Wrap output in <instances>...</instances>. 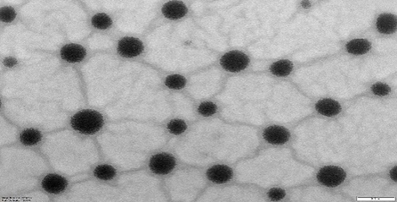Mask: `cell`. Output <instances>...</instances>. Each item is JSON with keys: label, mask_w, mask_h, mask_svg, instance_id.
Returning <instances> with one entry per match:
<instances>
[{"label": "cell", "mask_w": 397, "mask_h": 202, "mask_svg": "<svg viewBox=\"0 0 397 202\" xmlns=\"http://www.w3.org/2000/svg\"><path fill=\"white\" fill-rule=\"evenodd\" d=\"M4 64L7 67H9V68H12V67L15 66L17 64V61L13 59V58H7L4 61Z\"/></svg>", "instance_id": "obj_24"}, {"label": "cell", "mask_w": 397, "mask_h": 202, "mask_svg": "<svg viewBox=\"0 0 397 202\" xmlns=\"http://www.w3.org/2000/svg\"><path fill=\"white\" fill-rule=\"evenodd\" d=\"M143 45L138 39L134 38H122L119 40L117 51L121 56L126 58H133L139 56L143 51Z\"/></svg>", "instance_id": "obj_5"}, {"label": "cell", "mask_w": 397, "mask_h": 202, "mask_svg": "<svg viewBox=\"0 0 397 202\" xmlns=\"http://www.w3.org/2000/svg\"><path fill=\"white\" fill-rule=\"evenodd\" d=\"M175 166V158L171 154L159 153L151 157V171L158 175H166L173 171Z\"/></svg>", "instance_id": "obj_4"}, {"label": "cell", "mask_w": 397, "mask_h": 202, "mask_svg": "<svg viewBox=\"0 0 397 202\" xmlns=\"http://www.w3.org/2000/svg\"><path fill=\"white\" fill-rule=\"evenodd\" d=\"M293 63L288 60H281L274 63L270 67V71L277 77H286L293 70Z\"/></svg>", "instance_id": "obj_14"}, {"label": "cell", "mask_w": 397, "mask_h": 202, "mask_svg": "<svg viewBox=\"0 0 397 202\" xmlns=\"http://www.w3.org/2000/svg\"><path fill=\"white\" fill-rule=\"evenodd\" d=\"M346 178V173L338 166H328L321 168L317 174L318 181L326 187H334L340 185Z\"/></svg>", "instance_id": "obj_2"}, {"label": "cell", "mask_w": 397, "mask_h": 202, "mask_svg": "<svg viewBox=\"0 0 397 202\" xmlns=\"http://www.w3.org/2000/svg\"><path fill=\"white\" fill-rule=\"evenodd\" d=\"M94 174L96 178L101 180H110L115 176L116 171L110 165H100L95 168Z\"/></svg>", "instance_id": "obj_16"}, {"label": "cell", "mask_w": 397, "mask_h": 202, "mask_svg": "<svg viewBox=\"0 0 397 202\" xmlns=\"http://www.w3.org/2000/svg\"><path fill=\"white\" fill-rule=\"evenodd\" d=\"M396 17L391 14H382L377 19V31L382 34H392L396 30Z\"/></svg>", "instance_id": "obj_12"}, {"label": "cell", "mask_w": 397, "mask_h": 202, "mask_svg": "<svg viewBox=\"0 0 397 202\" xmlns=\"http://www.w3.org/2000/svg\"><path fill=\"white\" fill-rule=\"evenodd\" d=\"M269 198L272 201H279L286 196L284 189L281 188H272L268 193Z\"/></svg>", "instance_id": "obj_23"}, {"label": "cell", "mask_w": 397, "mask_h": 202, "mask_svg": "<svg viewBox=\"0 0 397 202\" xmlns=\"http://www.w3.org/2000/svg\"><path fill=\"white\" fill-rule=\"evenodd\" d=\"M316 110L321 115L326 117H333L341 112V106L338 102L330 98L320 100L315 105Z\"/></svg>", "instance_id": "obj_11"}, {"label": "cell", "mask_w": 397, "mask_h": 202, "mask_svg": "<svg viewBox=\"0 0 397 202\" xmlns=\"http://www.w3.org/2000/svg\"><path fill=\"white\" fill-rule=\"evenodd\" d=\"M371 48V44L364 39H356L348 42L346 45V49L349 54L354 55H362L369 52Z\"/></svg>", "instance_id": "obj_13"}, {"label": "cell", "mask_w": 397, "mask_h": 202, "mask_svg": "<svg viewBox=\"0 0 397 202\" xmlns=\"http://www.w3.org/2000/svg\"><path fill=\"white\" fill-rule=\"evenodd\" d=\"M371 89L374 94L379 96H387L391 91V88L387 84L382 82H377L373 84Z\"/></svg>", "instance_id": "obj_22"}, {"label": "cell", "mask_w": 397, "mask_h": 202, "mask_svg": "<svg viewBox=\"0 0 397 202\" xmlns=\"http://www.w3.org/2000/svg\"><path fill=\"white\" fill-rule=\"evenodd\" d=\"M198 111L204 117H209L216 113L217 106L212 102H205L198 106Z\"/></svg>", "instance_id": "obj_20"}, {"label": "cell", "mask_w": 397, "mask_h": 202, "mask_svg": "<svg viewBox=\"0 0 397 202\" xmlns=\"http://www.w3.org/2000/svg\"><path fill=\"white\" fill-rule=\"evenodd\" d=\"M162 13L167 19L176 20L181 19L187 13V8L182 2H168L163 7Z\"/></svg>", "instance_id": "obj_10"}, {"label": "cell", "mask_w": 397, "mask_h": 202, "mask_svg": "<svg viewBox=\"0 0 397 202\" xmlns=\"http://www.w3.org/2000/svg\"><path fill=\"white\" fill-rule=\"evenodd\" d=\"M207 177L211 181L215 183H225L229 181L233 177V171L226 165H216L207 171Z\"/></svg>", "instance_id": "obj_9"}, {"label": "cell", "mask_w": 397, "mask_h": 202, "mask_svg": "<svg viewBox=\"0 0 397 202\" xmlns=\"http://www.w3.org/2000/svg\"><path fill=\"white\" fill-rule=\"evenodd\" d=\"M41 139V133L36 129H26L21 133V142L25 145L31 146V145H36Z\"/></svg>", "instance_id": "obj_15"}, {"label": "cell", "mask_w": 397, "mask_h": 202, "mask_svg": "<svg viewBox=\"0 0 397 202\" xmlns=\"http://www.w3.org/2000/svg\"><path fill=\"white\" fill-rule=\"evenodd\" d=\"M16 17H17V14L12 7H6L1 9L0 17H1V21L3 22H12L15 19Z\"/></svg>", "instance_id": "obj_21"}, {"label": "cell", "mask_w": 397, "mask_h": 202, "mask_svg": "<svg viewBox=\"0 0 397 202\" xmlns=\"http://www.w3.org/2000/svg\"><path fill=\"white\" fill-rule=\"evenodd\" d=\"M390 176L394 181L396 182V166L392 168L390 172Z\"/></svg>", "instance_id": "obj_25"}, {"label": "cell", "mask_w": 397, "mask_h": 202, "mask_svg": "<svg viewBox=\"0 0 397 202\" xmlns=\"http://www.w3.org/2000/svg\"><path fill=\"white\" fill-rule=\"evenodd\" d=\"M70 124L75 131L84 134H93L101 129L104 120L99 112L92 110H84L77 112L72 117Z\"/></svg>", "instance_id": "obj_1"}, {"label": "cell", "mask_w": 397, "mask_h": 202, "mask_svg": "<svg viewBox=\"0 0 397 202\" xmlns=\"http://www.w3.org/2000/svg\"><path fill=\"white\" fill-rule=\"evenodd\" d=\"M249 63V57L244 53L233 51L221 58V64L227 71L237 73L244 70Z\"/></svg>", "instance_id": "obj_3"}, {"label": "cell", "mask_w": 397, "mask_h": 202, "mask_svg": "<svg viewBox=\"0 0 397 202\" xmlns=\"http://www.w3.org/2000/svg\"><path fill=\"white\" fill-rule=\"evenodd\" d=\"M301 5H302V6H303V7H304V8H305V9L309 8V7H310V6H311V4H310V2H308V1L302 2Z\"/></svg>", "instance_id": "obj_26"}, {"label": "cell", "mask_w": 397, "mask_h": 202, "mask_svg": "<svg viewBox=\"0 0 397 202\" xmlns=\"http://www.w3.org/2000/svg\"><path fill=\"white\" fill-rule=\"evenodd\" d=\"M186 80L185 77L179 75H170L166 77L165 84L166 87L172 89H180L185 87Z\"/></svg>", "instance_id": "obj_18"}, {"label": "cell", "mask_w": 397, "mask_h": 202, "mask_svg": "<svg viewBox=\"0 0 397 202\" xmlns=\"http://www.w3.org/2000/svg\"><path fill=\"white\" fill-rule=\"evenodd\" d=\"M42 186L46 192L51 194L63 192L68 186L66 179L59 175H47L42 182Z\"/></svg>", "instance_id": "obj_7"}, {"label": "cell", "mask_w": 397, "mask_h": 202, "mask_svg": "<svg viewBox=\"0 0 397 202\" xmlns=\"http://www.w3.org/2000/svg\"><path fill=\"white\" fill-rule=\"evenodd\" d=\"M61 58L69 63L81 62L85 58L86 50L82 46L70 44L64 46L61 50Z\"/></svg>", "instance_id": "obj_8"}, {"label": "cell", "mask_w": 397, "mask_h": 202, "mask_svg": "<svg viewBox=\"0 0 397 202\" xmlns=\"http://www.w3.org/2000/svg\"><path fill=\"white\" fill-rule=\"evenodd\" d=\"M93 26L99 30H105L110 28L112 24L111 19L105 14H97L91 19Z\"/></svg>", "instance_id": "obj_17"}, {"label": "cell", "mask_w": 397, "mask_h": 202, "mask_svg": "<svg viewBox=\"0 0 397 202\" xmlns=\"http://www.w3.org/2000/svg\"><path fill=\"white\" fill-rule=\"evenodd\" d=\"M167 127L170 133L174 135H179L185 132L187 125L181 119H173L168 123Z\"/></svg>", "instance_id": "obj_19"}, {"label": "cell", "mask_w": 397, "mask_h": 202, "mask_svg": "<svg viewBox=\"0 0 397 202\" xmlns=\"http://www.w3.org/2000/svg\"><path fill=\"white\" fill-rule=\"evenodd\" d=\"M263 137L268 143L272 145H283L289 141L291 134L286 128L275 125L267 128L263 133Z\"/></svg>", "instance_id": "obj_6"}]
</instances>
